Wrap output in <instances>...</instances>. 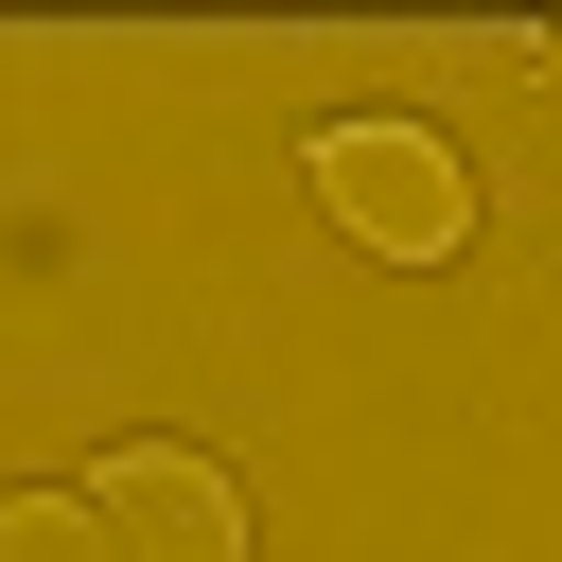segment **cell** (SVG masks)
<instances>
[{"label": "cell", "instance_id": "6da1fadb", "mask_svg": "<svg viewBox=\"0 0 562 562\" xmlns=\"http://www.w3.org/2000/svg\"><path fill=\"white\" fill-rule=\"evenodd\" d=\"M316 193H334V228L386 246V263H457V246H474V158H457L439 123H404V105L316 123Z\"/></svg>", "mask_w": 562, "mask_h": 562}, {"label": "cell", "instance_id": "7a4b0ae2", "mask_svg": "<svg viewBox=\"0 0 562 562\" xmlns=\"http://www.w3.org/2000/svg\"><path fill=\"white\" fill-rule=\"evenodd\" d=\"M88 509H105L123 562H246V492H228V457H193V439H123V457L88 474Z\"/></svg>", "mask_w": 562, "mask_h": 562}, {"label": "cell", "instance_id": "3957f363", "mask_svg": "<svg viewBox=\"0 0 562 562\" xmlns=\"http://www.w3.org/2000/svg\"><path fill=\"white\" fill-rule=\"evenodd\" d=\"M0 562H123L88 492H0Z\"/></svg>", "mask_w": 562, "mask_h": 562}]
</instances>
